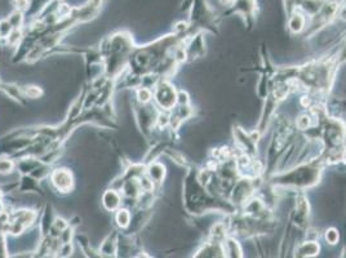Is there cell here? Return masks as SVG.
<instances>
[{
  "instance_id": "13",
  "label": "cell",
  "mask_w": 346,
  "mask_h": 258,
  "mask_svg": "<svg viewBox=\"0 0 346 258\" xmlns=\"http://www.w3.org/2000/svg\"><path fill=\"white\" fill-rule=\"evenodd\" d=\"M12 4L14 6L16 11L23 12V11H28V9H29L30 2H29V0H12Z\"/></svg>"
},
{
  "instance_id": "4",
  "label": "cell",
  "mask_w": 346,
  "mask_h": 258,
  "mask_svg": "<svg viewBox=\"0 0 346 258\" xmlns=\"http://www.w3.org/2000/svg\"><path fill=\"white\" fill-rule=\"evenodd\" d=\"M2 93L6 94L8 98H11L12 101L17 102L18 105H22V106H26L28 105V98L25 97L22 92V87H19L17 83H7L3 82V85H2Z\"/></svg>"
},
{
  "instance_id": "2",
  "label": "cell",
  "mask_w": 346,
  "mask_h": 258,
  "mask_svg": "<svg viewBox=\"0 0 346 258\" xmlns=\"http://www.w3.org/2000/svg\"><path fill=\"white\" fill-rule=\"evenodd\" d=\"M153 98L163 110H170L177 101L176 92L172 88V85H169L168 83H160L155 87Z\"/></svg>"
},
{
  "instance_id": "1",
  "label": "cell",
  "mask_w": 346,
  "mask_h": 258,
  "mask_svg": "<svg viewBox=\"0 0 346 258\" xmlns=\"http://www.w3.org/2000/svg\"><path fill=\"white\" fill-rule=\"evenodd\" d=\"M51 186L60 195H69L75 189V177L72 170L66 167L53 168L48 178Z\"/></svg>"
},
{
  "instance_id": "8",
  "label": "cell",
  "mask_w": 346,
  "mask_h": 258,
  "mask_svg": "<svg viewBox=\"0 0 346 258\" xmlns=\"http://www.w3.org/2000/svg\"><path fill=\"white\" fill-rule=\"evenodd\" d=\"M14 172H16V159L11 157H0V176H11Z\"/></svg>"
},
{
  "instance_id": "10",
  "label": "cell",
  "mask_w": 346,
  "mask_h": 258,
  "mask_svg": "<svg viewBox=\"0 0 346 258\" xmlns=\"http://www.w3.org/2000/svg\"><path fill=\"white\" fill-rule=\"evenodd\" d=\"M153 99V92L146 87H138L136 89V101L140 105H149Z\"/></svg>"
},
{
  "instance_id": "6",
  "label": "cell",
  "mask_w": 346,
  "mask_h": 258,
  "mask_svg": "<svg viewBox=\"0 0 346 258\" xmlns=\"http://www.w3.org/2000/svg\"><path fill=\"white\" fill-rule=\"evenodd\" d=\"M114 220L118 227L128 228L132 221V212L126 207H120L116 212H114Z\"/></svg>"
},
{
  "instance_id": "12",
  "label": "cell",
  "mask_w": 346,
  "mask_h": 258,
  "mask_svg": "<svg viewBox=\"0 0 346 258\" xmlns=\"http://www.w3.org/2000/svg\"><path fill=\"white\" fill-rule=\"evenodd\" d=\"M13 30L14 29L12 28V25L9 23L8 19L6 18L0 21V39H2V40H6V39L9 36V34H11Z\"/></svg>"
},
{
  "instance_id": "7",
  "label": "cell",
  "mask_w": 346,
  "mask_h": 258,
  "mask_svg": "<svg viewBox=\"0 0 346 258\" xmlns=\"http://www.w3.org/2000/svg\"><path fill=\"white\" fill-rule=\"evenodd\" d=\"M164 167L159 163H151V164L147 165L145 170V174L151 179V181L155 184H159L163 178H164Z\"/></svg>"
},
{
  "instance_id": "9",
  "label": "cell",
  "mask_w": 346,
  "mask_h": 258,
  "mask_svg": "<svg viewBox=\"0 0 346 258\" xmlns=\"http://www.w3.org/2000/svg\"><path fill=\"white\" fill-rule=\"evenodd\" d=\"M22 92L23 94H25L26 98H30V99H39L43 97V94H44V91H43V88L41 87H39V85H34V84H28V85H23L22 87Z\"/></svg>"
},
{
  "instance_id": "11",
  "label": "cell",
  "mask_w": 346,
  "mask_h": 258,
  "mask_svg": "<svg viewBox=\"0 0 346 258\" xmlns=\"http://www.w3.org/2000/svg\"><path fill=\"white\" fill-rule=\"evenodd\" d=\"M7 19H8L9 23H11L14 30H21L23 26V22H25V16H23L22 12L14 11Z\"/></svg>"
},
{
  "instance_id": "5",
  "label": "cell",
  "mask_w": 346,
  "mask_h": 258,
  "mask_svg": "<svg viewBox=\"0 0 346 258\" xmlns=\"http://www.w3.org/2000/svg\"><path fill=\"white\" fill-rule=\"evenodd\" d=\"M17 191L21 192V194H26V192L31 194V192H34V194H38V195L41 196L45 195L44 190L41 189L40 182L36 181L31 176H19Z\"/></svg>"
},
{
  "instance_id": "14",
  "label": "cell",
  "mask_w": 346,
  "mask_h": 258,
  "mask_svg": "<svg viewBox=\"0 0 346 258\" xmlns=\"http://www.w3.org/2000/svg\"><path fill=\"white\" fill-rule=\"evenodd\" d=\"M2 85H3V82H2V79H0V91H2Z\"/></svg>"
},
{
  "instance_id": "3",
  "label": "cell",
  "mask_w": 346,
  "mask_h": 258,
  "mask_svg": "<svg viewBox=\"0 0 346 258\" xmlns=\"http://www.w3.org/2000/svg\"><path fill=\"white\" fill-rule=\"evenodd\" d=\"M123 195L120 194V191L114 187H107L101 195V205L102 208L106 212H114L118 211L121 205H123Z\"/></svg>"
}]
</instances>
